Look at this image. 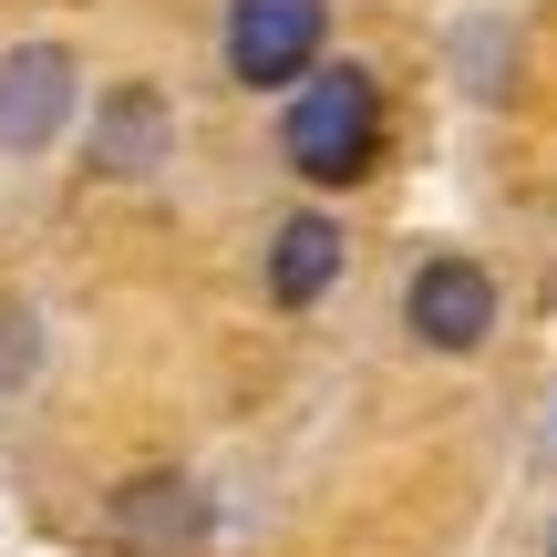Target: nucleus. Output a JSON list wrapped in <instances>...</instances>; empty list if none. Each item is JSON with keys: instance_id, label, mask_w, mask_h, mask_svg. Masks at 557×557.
Here are the masks:
<instances>
[{"instance_id": "0eeeda50", "label": "nucleus", "mask_w": 557, "mask_h": 557, "mask_svg": "<svg viewBox=\"0 0 557 557\" xmlns=\"http://www.w3.org/2000/svg\"><path fill=\"white\" fill-rule=\"evenodd\" d=\"M103 527L135 557H207L227 537V506H218V485H207L197 465H135V475L103 496Z\"/></svg>"}, {"instance_id": "39448f33", "label": "nucleus", "mask_w": 557, "mask_h": 557, "mask_svg": "<svg viewBox=\"0 0 557 557\" xmlns=\"http://www.w3.org/2000/svg\"><path fill=\"white\" fill-rule=\"evenodd\" d=\"M331 32H341V0H218V73L227 94H259L278 103L289 83H310L331 62Z\"/></svg>"}, {"instance_id": "9d476101", "label": "nucleus", "mask_w": 557, "mask_h": 557, "mask_svg": "<svg viewBox=\"0 0 557 557\" xmlns=\"http://www.w3.org/2000/svg\"><path fill=\"white\" fill-rule=\"evenodd\" d=\"M537 444H547V455H557V393H547V423H537Z\"/></svg>"}, {"instance_id": "423d86ee", "label": "nucleus", "mask_w": 557, "mask_h": 557, "mask_svg": "<svg viewBox=\"0 0 557 557\" xmlns=\"http://www.w3.org/2000/svg\"><path fill=\"white\" fill-rule=\"evenodd\" d=\"M351 218H341L331 197H289L278 218L259 227V259H248V278H259V310L269 320H320L341 289H351Z\"/></svg>"}, {"instance_id": "7ed1b4c3", "label": "nucleus", "mask_w": 557, "mask_h": 557, "mask_svg": "<svg viewBox=\"0 0 557 557\" xmlns=\"http://www.w3.org/2000/svg\"><path fill=\"white\" fill-rule=\"evenodd\" d=\"M94 103V62L62 32H11L0 41V165H52L83 135Z\"/></svg>"}, {"instance_id": "1a4fd4ad", "label": "nucleus", "mask_w": 557, "mask_h": 557, "mask_svg": "<svg viewBox=\"0 0 557 557\" xmlns=\"http://www.w3.org/2000/svg\"><path fill=\"white\" fill-rule=\"evenodd\" d=\"M496 32L506 21H465V83H475V94H496Z\"/></svg>"}, {"instance_id": "20e7f679", "label": "nucleus", "mask_w": 557, "mask_h": 557, "mask_svg": "<svg viewBox=\"0 0 557 557\" xmlns=\"http://www.w3.org/2000/svg\"><path fill=\"white\" fill-rule=\"evenodd\" d=\"M393 320L423 361H485L506 331V278L475 259V248H423L393 289Z\"/></svg>"}, {"instance_id": "9b49d317", "label": "nucleus", "mask_w": 557, "mask_h": 557, "mask_svg": "<svg viewBox=\"0 0 557 557\" xmlns=\"http://www.w3.org/2000/svg\"><path fill=\"white\" fill-rule=\"evenodd\" d=\"M547 557H557V527H547Z\"/></svg>"}, {"instance_id": "f03ea898", "label": "nucleus", "mask_w": 557, "mask_h": 557, "mask_svg": "<svg viewBox=\"0 0 557 557\" xmlns=\"http://www.w3.org/2000/svg\"><path fill=\"white\" fill-rule=\"evenodd\" d=\"M176 156H186V114H176V94H165L156 73L94 83L83 135H73V176L94 186V197H145V186L176 176Z\"/></svg>"}, {"instance_id": "f257e3e1", "label": "nucleus", "mask_w": 557, "mask_h": 557, "mask_svg": "<svg viewBox=\"0 0 557 557\" xmlns=\"http://www.w3.org/2000/svg\"><path fill=\"white\" fill-rule=\"evenodd\" d=\"M269 156L299 197H361V186L393 165V83L361 52H331L310 83H289L269 114Z\"/></svg>"}, {"instance_id": "6e6552de", "label": "nucleus", "mask_w": 557, "mask_h": 557, "mask_svg": "<svg viewBox=\"0 0 557 557\" xmlns=\"http://www.w3.org/2000/svg\"><path fill=\"white\" fill-rule=\"evenodd\" d=\"M41 372H52V310L0 278V403L41 393Z\"/></svg>"}]
</instances>
